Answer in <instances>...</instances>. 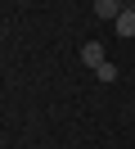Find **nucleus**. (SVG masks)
<instances>
[{"instance_id":"2","label":"nucleus","mask_w":135,"mask_h":149,"mask_svg":"<svg viewBox=\"0 0 135 149\" xmlns=\"http://www.w3.org/2000/svg\"><path fill=\"white\" fill-rule=\"evenodd\" d=\"M113 27H117V36H122V41H131V36H135V9H131V5L117 14V23H113Z\"/></svg>"},{"instance_id":"1","label":"nucleus","mask_w":135,"mask_h":149,"mask_svg":"<svg viewBox=\"0 0 135 149\" xmlns=\"http://www.w3.org/2000/svg\"><path fill=\"white\" fill-rule=\"evenodd\" d=\"M104 45H99V41H86V45H81V63H86V68H99V63H104Z\"/></svg>"},{"instance_id":"4","label":"nucleus","mask_w":135,"mask_h":149,"mask_svg":"<svg viewBox=\"0 0 135 149\" xmlns=\"http://www.w3.org/2000/svg\"><path fill=\"white\" fill-rule=\"evenodd\" d=\"M95 77H99V81L108 86V81H117V77H122V72H117V63H113V59H104V63L95 68Z\"/></svg>"},{"instance_id":"3","label":"nucleus","mask_w":135,"mask_h":149,"mask_svg":"<svg viewBox=\"0 0 135 149\" xmlns=\"http://www.w3.org/2000/svg\"><path fill=\"white\" fill-rule=\"evenodd\" d=\"M122 9H126L122 0H95V14H99V18H108V23H117V14H122Z\"/></svg>"}]
</instances>
